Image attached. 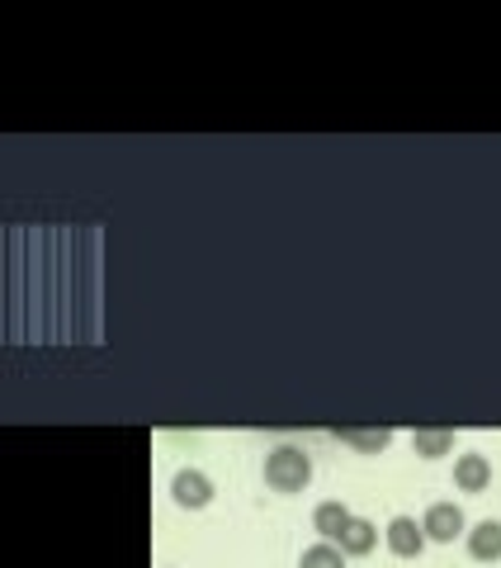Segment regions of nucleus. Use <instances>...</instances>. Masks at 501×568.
Here are the masks:
<instances>
[{
    "label": "nucleus",
    "instance_id": "obj_1",
    "mask_svg": "<svg viewBox=\"0 0 501 568\" xmlns=\"http://www.w3.org/2000/svg\"><path fill=\"white\" fill-rule=\"evenodd\" d=\"M265 484L275 493H303L313 484V455L303 446H275L265 455Z\"/></svg>",
    "mask_w": 501,
    "mask_h": 568
},
{
    "label": "nucleus",
    "instance_id": "obj_2",
    "mask_svg": "<svg viewBox=\"0 0 501 568\" xmlns=\"http://www.w3.org/2000/svg\"><path fill=\"white\" fill-rule=\"evenodd\" d=\"M421 526H426V540H436V545H450L459 536H469V521H463L459 503H431L426 507V517H421Z\"/></svg>",
    "mask_w": 501,
    "mask_h": 568
},
{
    "label": "nucleus",
    "instance_id": "obj_3",
    "mask_svg": "<svg viewBox=\"0 0 501 568\" xmlns=\"http://www.w3.org/2000/svg\"><path fill=\"white\" fill-rule=\"evenodd\" d=\"M171 497H175V503H181L185 511H200V507L213 503V478L200 474V469H181V474L171 478Z\"/></svg>",
    "mask_w": 501,
    "mask_h": 568
},
{
    "label": "nucleus",
    "instance_id": "obj_4",
    "mask_svg": "<svg viewBox=\"0 0 501 568\" xmlns=\"http://www.w3.org/2000/svg\"><path fill=\"white\" fill-rule=\"evenodd\" d=\"M384 540H388V549L398 559H417L421 549H426V526L411 521V517H392L388 530H384Z\"/></svg>",
    "mask_w": 501,
    "mask_h": 568
},
{
    "label": "nucleus",
    "instance_id": "obj_5",
    "mask_svg": "<svg viewBox=\"0 0 501 568\" xmlns=\"http://www.w3.org/2000/svg\"><path fill=\"white\" fill-rule=\"evenodd\" d=\"M350 507L346 503H317V511H313V530H317V536L321 540H327V545H341V536H346V530H350Z\"/></svg>",
    "mask_w": 501,
    "mask_h": 568
},
{
    "label": "nucleus",
    "instance_id": "obj_6",
    "mask_svg": "<svg viewBox=\"0 0 501 568\" xmlns=\"http://www.w3.org/2000/svg\"><path fill=\"white\" fill-rule=\"evenodd\" d=\"M454 484H459V493H488V484H492V465H488V455H459L454 459Z\"/></svg>",
    "mask_w": 501,
    "mask_h": 568
},
{
    "label": "nucleus",
    "instance_id": "obj_7",
    "mask_svg": "<svg viewBox=\"0 0 501 568\" xmlns=\"http://www.w3.org/2000/svg\"><path fill=\"white\" fill-rule=\"evenodd\" d=\"M469 555L478 564H497L501 559V521H478L469 530Z\"/></svg>",
    "mask_w": 501,
    "mask_h": 568
},
{
    "label": "nucleus",
    "instance_id": "obj_8",
    "mask_svg": "<svg viewBox=\"0 0 501 568\" xmlns=\"http://www.w3.org/2000/svg\"><path fill=\"white\" fill-rule=\"evenodd\" d=\"M374 545H379V530H374V521L365 517H355L350 530L341 536V549H346V559H360V555H374Z\"/></svg>",
    "mask_w": 501,
    "mask_h": 568
},
{
    "label": "nucleus",
    "instance_id": "obj_9",
    "mask_svg": "<svg viewBox=\"0 0 501 568\" xmlns=\"http://www.w3.org/2000/svg\"><path fill=\"white\" fill-rule=\"evenodd\" d=\"M298 568H346V549H341V545H327V540H317L313 549H303Z\"/></svg>",
    "mask_w": 501,
    "mask_h": 568
},
{
    "label": "nucleus",
    "instance_id": "obj_10",
    "mask_svg": "<svg viewBox=\"0 0 501 568\" xmlns=\"http://www.w3.org/2000/svg\"><path fill=\"white\" fill-rule=\"evenodd\" d=\"M450 446H454V432H417V436H411V450H417L421 459L450 455Z\"/></svg>",
    "mask_w": 501,
    "mask_h": 568
},
{
    "label": "nucleus",
    "instance_id": "obj_11",
    "mask_svg": "<svg viewBox=\"0 0 501 568\" xmlns=\"http://www.w3.org/2000/svg\"><path fill=\"white\" fill-rule=\"evenodd\" d=\"M341 440L355 446V450H384L392 440V432H341Z\"/></svg>",
    "mask_w": 501,
    "mask_h": 568
}]
</instances>
